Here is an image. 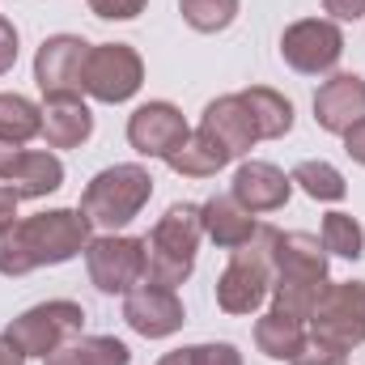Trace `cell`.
Instances as JSON below:
<instances>
[{"mask_svg": "<svg viewBox=\"0 0 365 365\" xmlns=\"http://www.w3.org/2000/svg\"><path fill=\"white\" fill-rule=\"evenodd\" d=\"M90 221L81 208H51L38 217H17L0 230V276H26L34 268H56L90 247Z\"/></svg>", "mask_w": 365, "mask_h": 365, "instance_id": "obj_1", "label": "cell"}, {"mask_svg": "<svg viewBox=\"0 0 365 365\" xmlns=\"http://www.w3.org/2000/svg\"><path fill=\"white\" fill-rule=\"evenodd\" d=\"M327 251L314 234H280L276 238L272 310L310 323L319 297L327 293Z\"/></svg>", "mask_w": 365, "mask_h": 365, "instance_id": "obj_2", "label": "cell"}, {"mask_svg": "<svg viewBox=\"0 0 365 365\" xmlns=\"http://www.w3.org/2000/svg\"><path fill=\"white\" fill-rule=\"evenodd\" d=\"M276 225H259L247 247L230 251V264L217 280V306L225 314H255L268 302L276 276Z\"/></svg>", "mask_w": 365, "mask_h": 365, "instance_id": "obj_3", "label": "cell"}, {"mask_svg": "<svg viewBox=\"0 0 365 365\" xmlns=\"http://www.w3.org/2000/svg\"><path fill=\"white\" fill-rule=\"evenodd\" d=\"M204 238V221L195 204H170L166 217L145 238V280L179 289L195 268V251Z\"/></svg>", "mask_w": 365, "mask_h": 365, "instance_id": "obj_4", "label": "cell"}, {"mask_svg": "<svg viewBox=\"0 0 365 365\" xmlns=\"http://www.w3.org/2000/svg\"><path fill=\"white\" fill-rule=\"evenodd\" d=\"M153 195V175L136 162H123V166H106L102 175H93L90 187L81 191V212L93 230H123L132 217H140V208L149 204Z\"/></svg>", "mask_w": 365, "mask_h": 365, "instance_id": "obj_5", "label": "cell"}, {"mask_svg": "<svg viewBox=\"0 0 365 365\" xmlns=\"http://www.w3.org/2000/svg\"><path fill=\"white\" fill-rule=\"evenodd\" d=\"M86 327V310L77 302H43V306H30L26 314H17L9 327H4V340H13L26 357H51L60 353L64 344H73Z\"/></svg>", "mask_w": 365, "mask_h": 365, "instance_id": "obj_6", "label": "cell"}, {"mask_svg": "<svg viewBox=\"0 0 365 365\" xmlns=\"http://www.w3.org/2000/svg\"><path fill=\"white\" fill-rule=\"evenodd\" d=\"M310 336L327 340L344 353L365 344V280L327 284V293L319 297V306L310 314Z\"/></svg>", "mask_w": 365, "mask_h": 365, "instance_id": "obj_7", "label": "cell"}, {"mask_svg": "<svg viewBox=\"0 0 365 365\" xmlns=\"http://www.w3.org/2000/svg\"><path fill=\"white\" fill-rule=\"evenodd\" d=\"M90 47L86 38L77 34H51L43 38L38 56H34V81L47 102H60V98H81L86 93V60H90Z\"/></svg>", "mask_w": 365, "mask_h": 365, "instance_id": "obj_8", "label": "cell"}, {"mask_svg": "<svg viewBox=\"0 0 365 365\" xmlns=\"http://www.w3.org/2000/svg\"><path fill=\"white\" fill-rule=\"evenodd\" d=\"M280 56L293 73L302 77H323L340 64L344 56V34L327 17H302L280 34Z\"/></svg>", "mask_w": 365, "mask_h": 365, "instance_id": "obj_9", "label": "cell"}, {"mask_svg": "<svg viewBox=\"0 0 365 365\" xmlns=\"http://www.w3.org/2000/svg\"><path fill=\"white\" fill-rule=\"evenodd\" d=\"M86 268L98 293H132L145 280V238H123V234L90 238Z\"/></svg>", "mask_w": 365, "mask_h": 365, "instance_id": "obj_10", "label": "cell"}, {"mask_svg": "<svg viewBox=\"0 0 365 365\" xmlns=\"http://www.w3.org/2000/svg\"><path fill=\"white\" fill-rule=\"evenodd\" d=\"M145 81V64L128 43H98L86 60V93L93 102H128Z\"/></svg>", "mask_w": 365, "mask_h": 365, "instance_id": "obj_11", "label": "cell"}, {"mask_svg": "<svg viewBox=\"0 0 365 365\" xmlns=\"http://www.w3.org/2000/svg\"><path fill=\"white\" fill-rule=\"evenodd\" d=\"M182 302L175 289L166 284H153V280H140L132 293H123V323L145 336V340H166L182 327Z\"/></svg>", "mask_w": 365, "mask_h": 365, "instance_id": "obj_12", "label": "cell"}, {"mask_svg": "<svg viewBox=\"0 0 365 365\" xmlns=\"http://www.w3.org/2000/svg\"><path fill=\"white\" fill-rule=\"evenodd\" d=\"M187 136H191V128H187V119H182V110L175 102H145L128 119V145L140 158H162L166 162Z\"/></svg>", "mask_w": 365, "mask_h": 365, "instance_id": "obj_13", "label": "cell"}, {"mask_svg": "<svg viewBox=\"0 0 365 365\" xmlns=\"http://www.w3.org/2000/svg\"><path fill=\"white\" fill-rule=\"evenodd\" d=\"M0 179L9 182L21 200H38L60 191L64 162L47 149H26V145H4L0 140Z\"/></svg>", "mask_w": 365, "mask_h": 365, "instance_id": "obj_14", "label": "cell"}, {"mask_svg": "<svg viewBox=\"0 0 365 365\" xmlns=\"http://www.w3.org/2000/svg\"><path fill=\"white\" fill-rule=\"evenodd\" d=\"M314 119L323 132H336V136L365 123V81L353 73H336L331 81H323L314 93Z\"/></svg>", "mask_w": 365, "mask_h": 365, "instance_id": "obj_15", "label": "cell"}, {"mask_svg": "<svg viewBox=\"0 0 365 365\" xmlns=\"http://www.w3.org/2000/svg\"><path fill=\"white\" fill-rule=\"evenodd\" d=\"M200 128L230 153V158H242V153H251V145L259 140L255 136V123H251V110L242 106V98L238 93H225V98H212L208 106H204V119H200Z\"/></svg>", "mask_w": 365, "mask_h": 365, "instance_id": "obj_16", "label": "cell"}, {"mask_svg": "<svg viewBox=\"0 0 365 365\" xmlns=\"http://www.w3.org/2000/svg\"><path fill=\"white\" fill-rule=\"evenodd\" d=\"M289 191H293V179L284 170H276L272 162H242L230 195L247 212H276V208L289 204Z\"/></svg>", "mask_w": 365, "mask_h": 365, "instance_id": "obj_17", "label": "cell"}, {"mask_svg": "<svg viewBox=\"0 0 365 365\" xmlns=\"http://www.w3.org/2000/svg\"><path fill=\"white\" fill-rule=\"evenodd\" d=\"M200 221H204V234L221 247V251H238L255 238L259 221L255 212H247L234 195H212L208 204H200Z\"/></svg>", "mask_w": 365, "mask_h": 365, "instance_id": "obj_18", "label": "cell"}, {"mask_svg": "<svg viewBox=\"0 0 365 365\" xmlns=\"http://www.w3.org/2000/svg\"><path fill=\"white\" fill-rule=\"evenodd\" d=\"M43 136L51 149H81L93 136V110L81 98H60L43 106Z\"/></svg>", "mask_w": 365, "mask_h": 365, "instance_id": "obj_19", "label": "cell"}, {"mask_svg": "<svg viewBox=\"0 0 365 365\" xmlns=\"http://www.w3.org/2000/svg\"><path fill=\"white\" fill-rule=\"evenodd\" d=\"M230 162H234V158H230L204 128H195L179 149L166 158V166H170L175 175H182V179H208V175H217V170L230 166Z\"/></svg>", "mask_w": 365, "mask_h": 365, "instance_id": "obj_20", "label": "cell"}, {"mask_svg": "<svg viewBox=\"0 0 365 365\" xmlns=\"http://www.w3.org/2000/svg\"><path fill=\"white\" fill-rule=\"evenodd\" d=\"M306 323L302 319H289L280 310H268L259 323H255V349L272 361H293L302 349H306Z\"/></svg>", "mask_w": 365, "mask_h": 365, "instance_id": "obj_21", "label": "cell"}, {"mask_svg": "<svg viewBox=\"0 0 365 365\" xmlns=\"http://www.w3.org/2000/svg\"><path fill=\"white\" fill-rule=\"evenodd\" d=\"M238 98L251 110V123H255V136L259 140H280L293 128V102L284 93L268 90V86H251V90H242Z\"/></svg>", "mask_w": 365, "mask_h": 365, "instance_id": "obj_22", "label": "cell"}, {"mask_svg": "<svg viewBox=\"0 0 365 365\" xmlns=\"http://www.w3.org/2000/svg\"><path fill=\"white\" fill-rule=\"evenodd\" d=\"M128 361H132V353L115 336H86V340L77 336L73 344H64L60 353L47 357V365H128Z\"/></svg>", "mask_w": 365, "mask_h": 365, "instance_id": "obj_23", "label": "cell"}, {"mask_svg": "<svg viewBox=\"0 0 365 365\" xmlns=\"http://www.w3.org/2000/svg\"><path fill=\"white\" fill-rule=\"evenodd\" d=\"M34 136H43V106H34L21 93H0V140L30 145Z\"/></svg>", "mask_w": 365, "mask_h": 365, "instance_id": "obj_24", "label": "cell"}, {"mask_svg": "<svg viewBox=\"0 0 365 365\" xmlns=\"http://www.w3.org/2000/svg\"><path fill=\"white\" fill-rule=\"evenodd\" d=\"M319 242H323L327 255H340V259H361L365 255V230H361V221L349 217V212H327Z\"/></svg>", "mask_w": 365, "mask_h": 365, "instance_id": "obj_25", "label": "cell"}, {"mask_svg": "<svg viewBox=\"0 0 365 365\" xmlns=\"http://www.w3.org/2000/svg\"><path fill=\"white\" fill-rule=\"evenodd\" d=\"M289 179H293V187H302L310 200H327V204H336V200L349 195L344 175H340L336 166H327V162H302V166H293Z\"/></svg>", "mask_w": 365, "mask_h": 365, "instance_id": "obj_26", "label": "cell"}, {"mask_svg": "<svg viewBox=\"0 0 365 365\" xmlns=\"http://www.w3.org/2000/svg\"><path fill=\"white\" fill-rule=\"evenodd\" d=\"M182 21L200 34H217L238 17V0H179Z\"/></svg>", "mask_w": 365, "mask_h": 365, "instance_id": "obj_27", "label": "cell"}, {"mask_svg": "<svg viewBox=\"0 0 365 365\" xmlns=\"http://www.w3.org/2000/svg\"><path fill=\"white\" fill-rule=\"evenodd\" d=\"M289 365H349V353L344 349H336V344H327V340H306V349L293 357Z\"/></svg>", "mask_w": 365, "mask_h": 365, "instance_id": "obj_28", "label": "cell"}, {"mask_svg": "<svg viewBox=\"0 0 365 365\" xmlns=\"http://www.w3.org/2000/svg\"><path fill=\"white\" fill-rule=\"evenodd\" d=\"M86 4L106 21H132V17L145 13V0H86Z\"/></svg>", "mask_w": 365, "mask_h": 365, "instance_id": "obj_29", "label": "cell"}, {"mask_svg": "<svg viewBox=\"0 0 365 365\" xmlns=\"http://www.w3.org/2000/svg\"><path fill=\"white\" fill-rule=\"evenodd\" d=\"M195 365H242V353L234 344H191Z\"/></svg>", "mask_w": 365, "mask_h": 365, "instance_id": "obj_30", "label": "cell"}, {"mask_svg": "<svg viewBox=\"0 0 365 365\" xmlns=\"http://www.w3.org/2000/svg\"><path fill=\"white\" fill-rule=\"evenodd\" d=\"M17 64V30L9 17H0V77Z\"/></svg>", "mask_w": 365, "mask_h": 365, "instance_id": "obj_31", "label": "cell"}, {"mask_svg": "<svg viewBox=\"0 0 365 365\" xmlns=\"http://www.w3.org/2000/svg\"><path fill=\"white\" fill-rule=\"evenodd\" d=\"M323 9L336 21H357V17H365V0H323Z\"/></svg>", "mask_w": 365, "mask_h": 365, "instance_id": "obj_32", "label": "cell"}, {"mask_svg": "<svg viewBox=\"0 0 365 365\" xmlns=\"http://www.w3.org/2000/svg\"><path fill=\"white\" fill-rule=\"evenodd\" d=\"M344 153H349L357 166H365V123H357V128L344 132Z\"/></svg>", "mask_w": 365, "mask_h": 365, "instance_id": "obj_33", "label": "cell"}, {"mask_svg": "<svg viewBox=\"0 0 365 365\" xmlns=\"http://www.w3.org/2000/svg\"><path fill=\"white\" fill-rule=\"evenodd\" d=\"M17 200H21V195H17L13 187H0V230H9V225L17 221Z\"/></svg>", "mask_w": 365, "mask_h": 365, "instance_id": "obj_34", "label": "cell"}, {"mask_svg": "<svg viewBox=\"0 0 365 365\" xmlns=\"http://www.w3.org/2000/svg\"><path fill=\"white\" fill-rule=\"evenodd\" d=\"M158 365H195V353L191 349H175V353H166Z\"/></svg>", "mask_w": 365, "mask_h": 365, "instance_id": "obj_35", "label": "cell"}]
</instances>
